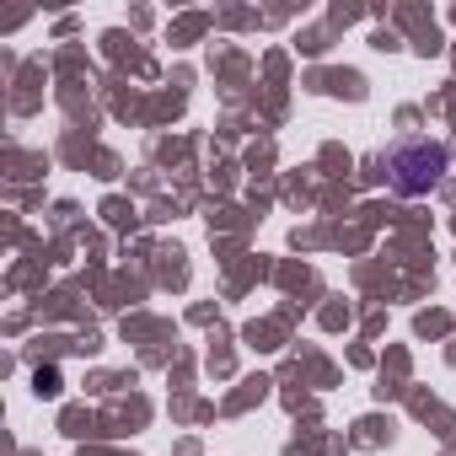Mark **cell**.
Instances as JSON below:
<instances>
[{
	"label": "cell",
	"instance_id": "6da1fadb",
	"mask_svg": "<svg viewBox=\"0 0 456 456\" xmlns=\"http://www.w3.org/2000/svg\"><path fill=\"white\" fill-rule=\"evenodd\" d=\"M440 172H445V145L435 140H403L387 151V183L397 193H424L440 183Z\"/></svg>",
	"mask_w": 456,
	"mask_h": 456
}]
</instances>
